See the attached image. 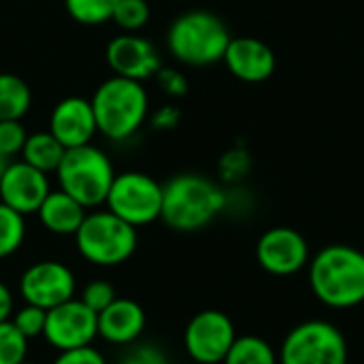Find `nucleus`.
I'll list each match as a JSON object with an SVG mask.
<instances>
[{
	"label": "nucleus",
	"instance_id": "29",
	"mask_svg": "<svg viewBox=\"0 0 364 364\" xmlns=\"http://www.w3.org/2000/svg\"><path fill=\"white\" fill-rule=\"evenodd\" d=\"M119 364H171V360L158 346L139 343L122 356Z\"/></svg>",
	"mask_w": 364,
	"mask_h": 364
},
{
	"label": "nucleus",
	"instance_id": "20",
	"mask_svg": "<svg viewBox=\"0 0 364 364\" xmlns=\"http://www.w3.org/2000/svg\"><path fill=\"white\" fill-rule=\"evenodd\" d=\"M30 105V85L13 73H0V119H21Z\"/></svg>",
	"mask_w": 364,
	"mask_h": 364
},
{
	"label": "nucleus",
	"instance_id": "28",
	"mask_svg": "<svg viewBox=\"0 0 364 364\" xmlns=\"http://www.w3.org/2000/svg\"><path fill=\"white\" fill-rule=\"evenodd\" d=\"M81 303H85L94 314H100L102 309H107L115 299V288L107 282V279H92L83 290H81Z\"/></svg>",
	"mask_w": 364,
	"mask_h": 364
},
{
	"label": "nucleus",
	"instance_id": "7",
	"mask_svg": "<svg viewBox=\"0 0 364 364\" xmlns=\"http://www.w3.org/2000/svg\"><path fill=\"white\" fill-rule=\"evenodd\" d=\"M277 356L279 364H348L350 350L335 324L307 320L286 335Z\"/></svg>",
	"mask_w": 364,
	"mask_h": 364
},
{
	"label": "nucleus",
	"instance_id": "16",
	"mask_svg": "<svg viewBox=\"0 0 364 364\" xmlns=\"http://www.w3.org/2000/svg\"><path fill=\"white\" fill-rule=\"evenodd\" d=\"M49 132L66 149L90 145L98 132L92 102L81 96L62 98L49 115Z\"/></svg>",
	"mask_w": 364,
	"mask_h": 364
},
{
	"label": "nucleus",
	"instance_id": "36",
	"mask_svg": "<svg viewBox=\"0 0 364 364\" xmlns=\"http://www.w3.org/2000/svg\"><path fill=\"white\" fill-rule=\"evenodd\" d=\"M21 364H38V363H30V360H23V363Z\"/></svg>",
	"mask_w": 364,
	"mask_h": 364
},
{
	"label": "nucleus",
	"instance_id": "1",
	"mask_svg": "<svg viewBox=\"0 0 364 364\" xmlns=\"http://www.w3.org/2000/svg\"><path fill=\"white\" fill-rule=\"evenodd\" d=\"M316 299L331 309H352L364 303V252L335 243L322 247L307 264Z\"/></svg>",
	"mask_w": 364,
	"mask_h": 364
},
{
	"label": "nucleus",
	"instance_id": "2",
	"mask_svg": "<svg viewBox=\"0 0 364 364\" xmlns=\"http://www.w3.org/2000/svg\"><path fill=\"white\" fill-rule=\"evenodd\" d=\"M226 203V192L215 181L196 173H181L162 186L160 220L177 232H196L209 226Z\"/></svg>",
	"mask_w": 364,
	"mask_h": 364
},
{
	"label": "nucleus",
	"instance_id": "33",
	"mask_svg": "<svg viewBox=\"0 0 364 364\" xmlns=\"http://www.w3.org/2000/svg\"><path fill=\"white\" fill-rule=\"evenodd\" d=\"M179 119H181L179 109L173 107V105H164V107H160V109L154 111V115H151V126H154L156 130H173V128L179 124Z\"/></svg>",
	"mask_w": 364,
	"mask_h": 364
},
{
	"label": "nucleus",
	"instance_id": "18",
	"mask_svg": "<svg viewBox=\"0 0 364 364\" xmlns=\"http://www.w3.org/2000/svg\"><path fill=\"white\" fill-rule=\"evenodd\" d=\"M45 230L58 237H75L83 224L87 209L62 190H51L36 211Z\"/></svg>",
	"mask_w": 364,
	"mask_h": 364
},
{
	"label": "nucleus",
	"instance_id": "15",
	"mask_svg": "<svg viewBox=\"0 0 364 364\" xmlns=\"http://www.w3.org/2000/svg\"><path fill=\"white\" fill-rule=\"evenodd\" d=\"M222 62L232 77L245 83L267 81L277 66V58L271 45L256 36H232Z\"/></svg>",
	"mask_w": 364,
	"mask_h": 364
},
{
	"label": "nucleus",
	"instance_id": "9",
	"mask_svg": "<svg viewBox=\"0 0 364 364\" xmlns=\"http://www.w3.org/2000/svg\"><path fill=\"white\" fill-rule=\"evenodd\" d=\"M230 316L218 309H205L192 316L183 331V348L198 364H222L237 339Z\"/></svg>",
	"mask_w": 364,
	"mask_h": 364
},
{
	"label": "nucleus",
	"instance_id": "21",
	"mask_svg": "<svg viewBox=\"0 0 364 364\" xmlns=\"http://www.w3.org/2000/svg\"><path fill=\"white\" fill-rule=\"evenodd\" d=\"M222 364H279V356L262 337L243 335L235 339Z\"/></svg>",
	"mask_w": 364,
	"mask_h": 364
},
{
	"label": "nucleus",
	"instance_id": "31",
	"mask_svg": "<svg viewBox=\"0 0 364 364\" xmlns=\"http://www.w3.org/2000/svg\"><path fill=\"white\" fill-rule=\"evenodd\" d=\"M154 79H156L158 87L166 96H171V98H181L188 92V79H186V75L179 73V70H175V68H160Z\"/></svg>",
	"mask_w": 364,
	"mask_h": 364
},
{
	"label": "nucleus",
	"instance_id": "32",
	"mask_svg": "<svg viewBox=\"0 0 364 364\" xmlns=\"http://www.w3.org/2000/svg\"><path fill=\"white\" fill-rule=\"evenodd\" d=\"M51 364H107V358L96 348L85 346V348H79V350L60 352L58 358Z\"/></svg>",
	"mask_w": 364,
	"mask_h": 364
},
{
	"label": "nucleus",
	"instance_id": "5",
	"mask_svg": "<svg viewBox=\"0 0 364 364\" xmlns=\"http://www.w3.org/2000/svg\"><path fill=\"white\" fill-rule=\"evenodd\" d=\"M139 245L136 228L109 209L90 211L75 232V247L94 267H119L132 258Z\"/></svg>",
	"mask_w": 364,
	"mask_h": 364
},
{
	"label": "nucleus",
	"instance_id": "25",
	"mask_svg": "<svg viewBox=\"0 0 364 364\" xmlns=\"http://www.w3.org/2000/svg\"><path fill=\"white\" fill-rule=\"evenodd\" d=\"M28 354V339L11 320L0 322V364H21Z\"/></svg>",
	"mask_w": 364,
	"mask_h": 364
},
{
	"label": "nucleus",
	"instance_id": "27",
	"mask_svg": "<svg viewBox=\"0 0 364 364\" xmlns=\"http://www.w3.org/2000/svg\"><path fill=\"white\" fill-rule=\"evenodd\" d=\"M26 139L28 132L19 119H0V154L4 158L11 160L13 156L21 154Z\"/></svg>",
	"mask_w": 364,
	"mask_h": 364
},
{
	"label": "nucleus",
	"instance_id": "30",
	"mask_svg": "<svg viewBox=\"0 0 364 364\" xmlns=\"http://www.w3.org/2000/svg\"><path fill=\"white\" fill-rule=\"evenodd\" d=\"M247 168H250V158L241 149H230L220 160V173L224 181H239L247 173Z\"/></svg>",
	"mask_w": 364,
	"mask_h": 364
},
{
	"label": "nucleus",
	"instance_id": "8",
	"mask_svg": "<svg viewBox=\"0 0 364 364\" xmlns=\"http://www.w3.org/2000/svg\"><path fill=\"white\" fill-rule=\"evenodd\" d=\"M105 205L134 228L149 226L162 213V183L141 171L115 173Z\"/></svg>",
	"mask_w": 364,
	"mask_h": 364
},
{
	"label": "nucleus",
	"instance_id": "6",
	"mask_svg": "<svg viewBox=\"0 0 364 364\" xmlns=\"http://www.w3.org/2000/svg\"><path fill=\"white\" fill-rule=\"evenodd\" d=\"M55 175L60 190L90 211L105 205L109 188L115 179V168L109 156L90 143L66 149Z\"/></svg>",
	"mask_w": 364,
	"mask_h": 364
},
{
	"label": "nucleus",
	"instance_id": "19",
	"mask_svg": "<svg viewBox=\"0 0 364 364\" xmlns=\"http://www.w3.org/2000/svg\"><path fill=\"white\" fill-rule=\"evenodd\" d=\"M64 151H66V147L49 130H43V132L28 134L23 149H21V160L49 175V173L58 171V166L64 158Z\"/></svg>",
	"mask_w": 364,
	"mask_h": 364
},
{
	"label": "nucleus",
	"instance_id": "11",
	"mask_svg": "<svg viewBox=\"0 0 364 364\" xmlns=\"http://www.w3.org/2000/svg\"><path fill=\"white\" fill-rule=\"evenodd\" d=\"M98 337V314H94L81 299H70L47 311L43 339L58 352L79 350L92 346Z\"/></svg>",
	"mask_w": 364,
	"mask_h": 364
},
{
	"label": "nucleus",
	"instance_id": "26",
	"mask_svg": "<svg viewBox=\"0 0 364 364\" xmlns=\"http://www.w3.org/2000/svg\"><path fill=\"white\" fill-rule=\"evenodd\" d=\"M11 322H13V326H15L28 341H32V339L43 337L45 324H47V311L41 309V307H36V305H28V303H26L23 307H19L17 311H13Z\"/></svg>",
	"mask_w": 364,
	"mask_h": 364
},
{
	"label": "nucleus",
	"instance_id": "13",
	"mask_svg": "<svg viewBox=\"0 0 364 364\" xmlns=\"http://www.w3.org/2000/svg\"><path fill=\"white\" fill-rule=\"evenodd\" d=\"M51 192L47 173L30 166L28 162H9L0 177V203L21 215L36 213L47 194Z\"/></svg>",
	"mask_w": 364,
	"mask_h": 364
},
{
	"label": "nucleus",
	"instance_id": "22",
	"mask_svg": "<svg viewBox=\"0 0 364 364\" xmlns=\"http://www.w3.org/2000/svg\"><path fill=\"white\" fill-rule=\"evenodd\" d=\"M26 215L0 203V260L19 252L26 239Z\"/></svg>",
	"mask_w": 364,
	"mask_h": 364
},
{
	"label": "nucleus",
	"instance_id": "10",
	"mask_svg": "<svg viewBox=\"0 0 364 364\" xmlns=\"http://www.w3.org/2000/svg\"><path fill=\"white\" fill-rule=\"evenodd\" d=\"M75 273L58 260L34 262L19 277V294L23 303L36 305L45 311L75 299Z\"/></svg>",
	"mask_w": 364,
	"mask_h": 364
},
{
	"label": "nucleus",
	"instance_id": "17",
	"mask_svg": "<svg viewBox=\"0 0 364 364\" xmlns=\"http://www.w3.org/2000/svg\"><path fill=\"white\" fill-rule=\"evenodd\" d=\"M145 311L132 299H115L98 314V337L111 346H132L145 331Z\"/></svg>",
	"mask_w": 364,
	"mask_h": 364
},
{
	"label": "nucleus",
	"instance_id": "34",
	"mask_svg": "<svg viewBox=\"0 0 364 364\" xmlns=\"http://www.w3.org/2000/svg\"><path fill=\"white\" fill-rule=\"evenodd\" d=\"M15 311V301H13V292L11 288L0 279V322H6L11 320Z\"/></svg>",
	"mask_w": 364,
	"mask_h": 364
},
{
	"label": "nucleus",
	"instance_id": "3",
	"mask_svg": "<svg viewBox=\"0 0 364 364\" xmlns=\"http://www.w3.org/2000/svg\"><path fill=\"white\" fill-rule=\"evenodd\" d=\"M230 38V28L218 13L192 9L173 19L166 47L177 62L200 68L222 62Z\"/></svg>",
	"mask_w": 364,
	"mask_h": 364
},
{
	"label": "nucleus",
	"instance_id": "35",
	"mask_svg": "<svg viewBox=\"0 0 364 364\" xmlns=\"http://www.w3.org/2000/svg\"><path fill=\"white\" fill-rule=\"evenodd\" d=\"M11 160L9 158H4L2 154H0V177H2V173H4V168H6V164H9Z\"/></svg>",
	"mask_w": 364,
	"mask_h": 364
},
{
	"label": "nucleus",
	"instance_id": "24",
	"mask_svg": "<svg viewBox=\"0 0 364 364\" xmlns=\"http://www.w3.org/2000/svg\"><path fill=\"white\" fill-rule=\"evenodd\" d=\"M149 13L147 0H117L111 21L126 32H136L149 21Z\"/></svg>",
	"mask_w": 364,
	"mask_h": 364
},
{
	"label": "nucleus",
	"instance_id": "23",
	"mask_svg": "<svg viewBox=\"0 0 364 364\" xmlns=\"http://www.w3.org/2000/svg\"><path fill=\"white\" fill-rule=\"evenodd\" d=\"M68 15L83 26H100L111 21L117 0H64Z\"/></svg>",
	"mask_w": 364,
	"mask_h": 364
},
{
	"label": "nucleus",
	"instance_id": "14",
	"mask_svg": "<svg viewBox=\"0 0 364 364\" xmlns=\"http://www.w3.org/2000/svg\"><path fill=\"white\" fill-rule=\"evenodd\" d=\"M107 64L111 66L113 75L132 79V81H147L158 75L162 68L160 55L156 47L139 36V34H119L109 41L107 45Z\"/></svg>",
	"mask_w": 364,
	"mask_h": 364
},
{
	"label": "nucleus",
	"instance_id": "4",
	"mask_svg": "<svg viewBox=\"0 0 364 364\" xmlns=\"http://www.w3.org/2000/svg\"><path fill=\"white\" fill-rule=\"evenodd\" d=\"M90 102L96 128L109 141L119 143L134 136L149 117V96L145 85L117 75L102 81Z\"/></svg>",
	"mask_w": 364,
	"mask_h": 364
},
{
	"label": "nucleus",
	"instance_id": "12",
	"mask_svg": "<svg viewBox=\"0 0 364 364\" xmlns=\"http://www.w3.org/2000/svg\"><path fill=\"white\" fill-rule=\"evenodd\" d=\"M256 260L262 271L275 277H290L309 264V243L299 230L275 226L260 235L256 243Z\"/></svg>",
	"mask_w": 364,
	"mask_h": 364
}]
</instances>
